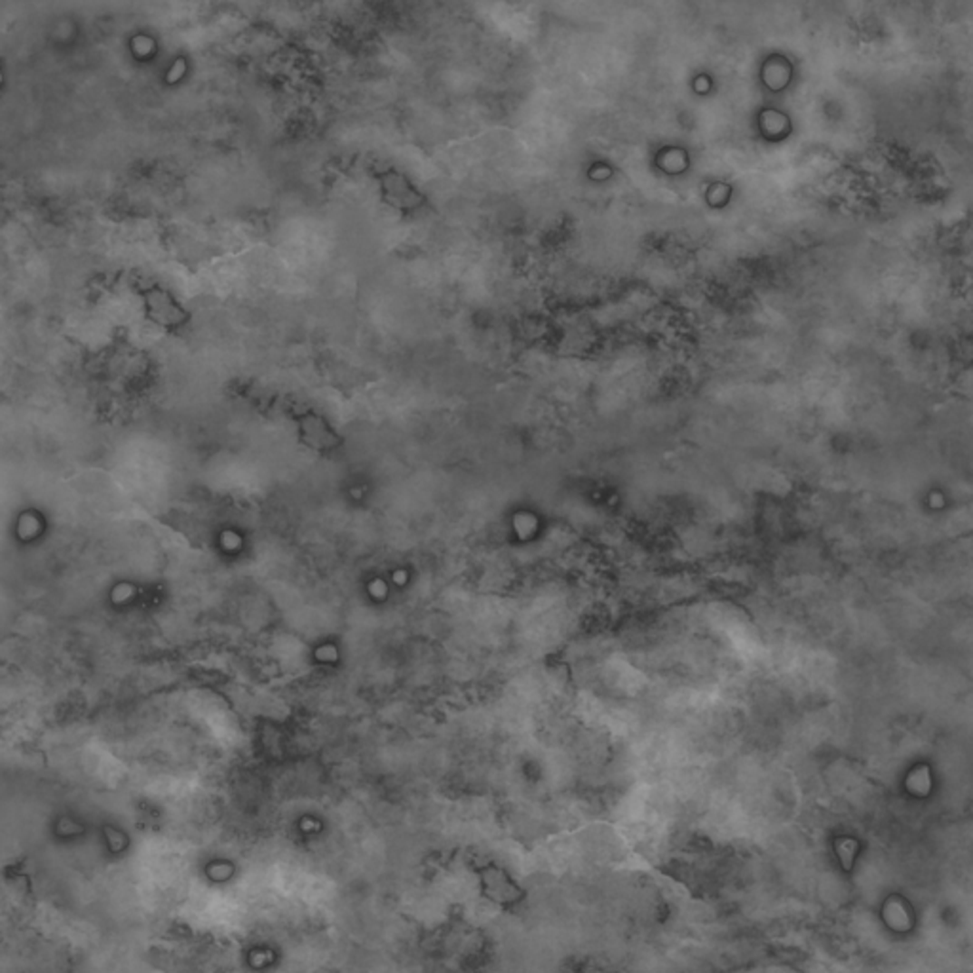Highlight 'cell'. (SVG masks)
<instances>
[{
  "label": "cell",
  "mask_w": 973,
  "mask_h": 973,
  "mask_svg": "<svg viewBox=\"0 0 973 973\" xmlns=\"http://www.w3.org/2000/svg\"><path fill=\"white\" fill-rule=\"evenodd\" d=\"M379 185L386 204L400 211H413L421 208L424 200V196L414 189L409 179L392 168L379 175Z\"/></svg>",
  "instance_id": "cell-1"
}]
</instances>
